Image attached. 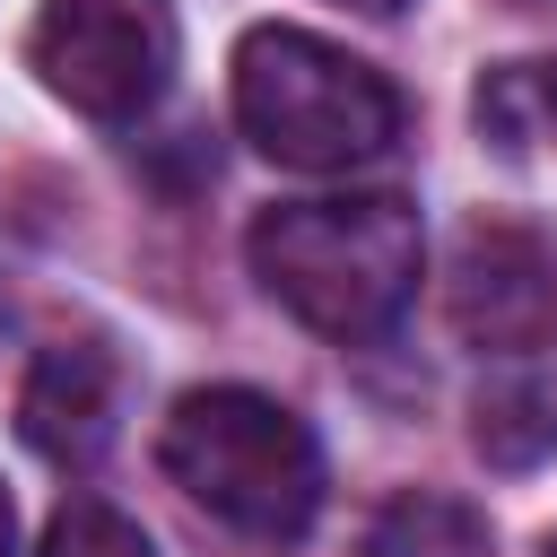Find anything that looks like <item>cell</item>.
Instances as JSON below:
<instances>
[{
	"instance_id": "6da1fadb",
	"label": "cell",
	"mask_w": 557,
	"mask_h": 557,
	"mask_svg": "<svg viewBox=\"0 0 557 557\" xmlns=\"http://www.w3.org/2000/svg\"><path fill=\"white\" fill-rule=\"evenodd\" d=\"M244 261L305 331L366 348L409 313L418 270H426V235L400 191H331V200L261 209L244 235Z\"/></svg>"
},
{
	"instance_id": "7a4b0ae2",
	"label": "cell",
	"mask_w": 557,
	"mask_h": 557,
	"mask_svg": "<svg viewBox=\"0 0 557 557\" xmlns=\"http://www.w3.org/2000/svg\"><path fill=\"white\" fill-rule=\"evenodd\" d=\"M157 461L200 513H218L244 540H305L313 513H322V444H313V426L287 400L252 392V383L183 392L165 435H157Z\"/></svg>"
},
{
	"instance_id": "3957f363",
	"label": "cell",
	"mask_w": 557,
	"mask_h": 557,
	"mask_svg": "<svg viewBox=\"0 0 557 557\" xmlns=\"http://www.w3.org/2000/svg\"><path fill=\"white\" fill-rule=\"evenodd\" d=\"M235 131L270 165L348 174L400 139V87L313 26H252L235 44Z\"/></svg>"
},
{
	"instance_id": "277c9868",
	"label": "cell",
	"mask_w": 557,
	"mask_h": 557,
	"mask_svg": "<svg viewBox=\"0 0 557 557\" xmlns=\"http://www.w3.org/2000/svg\"><path fill=\"white\" fill-rule=\"evenodd\" d=\"M26 61L87 122H148L157 96L174 87L183 26L165 0H44Z\"/></svg>"
},
{
	"instance_id": "5b68a950",
	"label": "cell",
	"mask_w": 557,
	"mask_h": 557,
	"mask_svg": "<svg viewBox=\"0 0 557 557\" xmlns=\"http://www.w3.org/2000/svg\"><path fill=\"white\" fill-rule=\"evenodd\" d=\"M444 313L479 357L557 348V252L513 218H470L444 270Z\"/></svg>"
},
{
	"instance_id": "8992f818",
	"label": "cell",
	"mask_w": 557,
	"mask_h": 557,
	"mask_svg": "<svg viewBox=\"0 0 557 557\" xmlns=\"http://www.w3.org/2000/svg\"><path fill=\"white\" fill-rule=\"evenodd\" d=\"M113 426H122V366L104 339H52L35 366H26V392H17V435L61 461V470H96L113 453Z\"/></svg>"
},
{
	"instance_id": "52a82bcc",
	"label": "cell",
	"mask_w": 557,
	"mask_h": 557,
	"mask_svg": "<svg viewBox=\"0 0 557 557\" xmlns=\"http://www.w3.org/2000/svg\"><path fill=\"white\" fill-rule=\"evenodd\" d=\"M540 357H548V348H540ZM540 357H522V366H513L505 383H487L479 409H470L479 453L505 461V470H531L540 453H557V374H548Z\"/></svg>"
},
{
	"instance_id": "ba28073f",
	"label": "cell",
	"mask_w": 557,
	"mask_h": 557,
	"mask_svg": "<svg viewBox=\"0 0 557 557\" xmlns=\"http://www.w3.org/2000/svg\"><path fill=\"white\" fill-rule=\"evenodd\" d=\"M366 557H487V522H479L461 496L409 487V496H392V505L374 513Z\"/></svg>"
},
{
	"instance_id": "9c48e42d",
	"label": "cell",
	"mask_w": 557,
	"mask_h": 557,
	"mask_svg": "<svg viewBox=\"0 0 557 557\" xmlns=\"http://www.w3.org/2000/svg\"><path fill=\"white\" fill-rule=\"evenodd\" d=\"M479 131L522 148V139H548L557 148V61H505L479 78Z\"/></svg>"
},
{
	"instance_id": "30bf717a",
	"label": "cell",
	"mask_w": 557,
	"mask_h": 557,
	"mask_svg": "<svg viewBox=\"0 0 557 557\" xmlns=\"http://www.w3.org/2000/svg\"><path fill=\"white\" fill-rule=\"evenodd\" d=\"M35 557H157V540L122 513V505H104V496H70L52 522H44V548Z\"/></svg>"
},
{
	"instance_id": "8fae6325",
	"label": "cell",
	"mask_w": 557,
	"mask_h": 557,
	"mask_svg": "<svg viewBox=\"0 0 557 557\" xmlns=\"http://www.w3.org/2000/svg\"><path fill=\"white\" fill-rule=\"evenodd\" d=\"M0 557H17V505H9V487H0Z\"/></svg>"
},
{
	"instance_id": "7c38bea8",
	"label": "cell",
	"mask_w": 557,
	"mask_h": 557,
	"mask_svg": "<svg viewBox=\"0 0 557 557\" xmlns=\"http://www.w3.org/2000/svg\"><path fill=\"white\" fill-rule=\"evenodd\" d=\"M339 9H366V17H392V9H409V0H339Z\"/></svg>"
},
{
	"instance_id": "4fadbf2b",
	"label": "cell",
	"mask_w": 557,
	"mask_h": 557,
	"mask_svg": "<svg viewBox=\"0 0 557 557\" xmlns=\"http://www.w3.org/2000/svg\"><path fill=\"white\" fill-rule=\"evenodd\" d=\"M540 557H557V531H548V540H540Z\"/></svg>"
},
{
	"instance_id": "5bb4252c",
	"label": "cell",
	"mask_w": 557,
	"mask_h": 557,
	"mask_svg": "<svg viewBox=\"0 0 557 557\" xmlns=\"http://www.w3.org/2000/svg\"><path fill=\"white\" fill-rule=\"evenodd\" d=\"M522 9H557V0H522Z\"/></svg>"
}]
</instances>
